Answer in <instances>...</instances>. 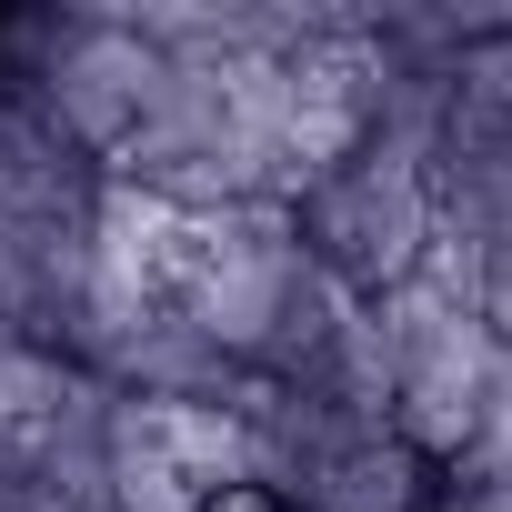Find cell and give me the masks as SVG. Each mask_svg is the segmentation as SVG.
Segmentation results:
<instances>
[{
    "label": "cell",
    "mask_w": 512,
    "mask_h": 512,
    "mask_svg": "<svg viewBox=\"0 0 512 512\" xmlns=\"http://www.w3.org/2000/svg\"><path fill=\"white\" fill-rule=\"evenodd\" d=\"M292 231H302V251H312L352 302H392L402 282L432 272V251H442L432 151L422 141H392V131H352L292 191Z\"/></svg>",
    "instance_id": "obj_1"
},
{
    "label": "cell",
    "mask_w": 512,
    "mask_h": 512,
    "mask_svg": "<svg viewBox=\"0 0 512 512\" xmlns=\"http://www.w3.org/2000/svg\"><path fill=\"white\" fill-rule=\"evenodd\" d=\"M191 512H302V502H292L282 482H262V472H231V482H211Z\"/></svg>",
    "instance_id": "obj_2"
}]
</instances>
